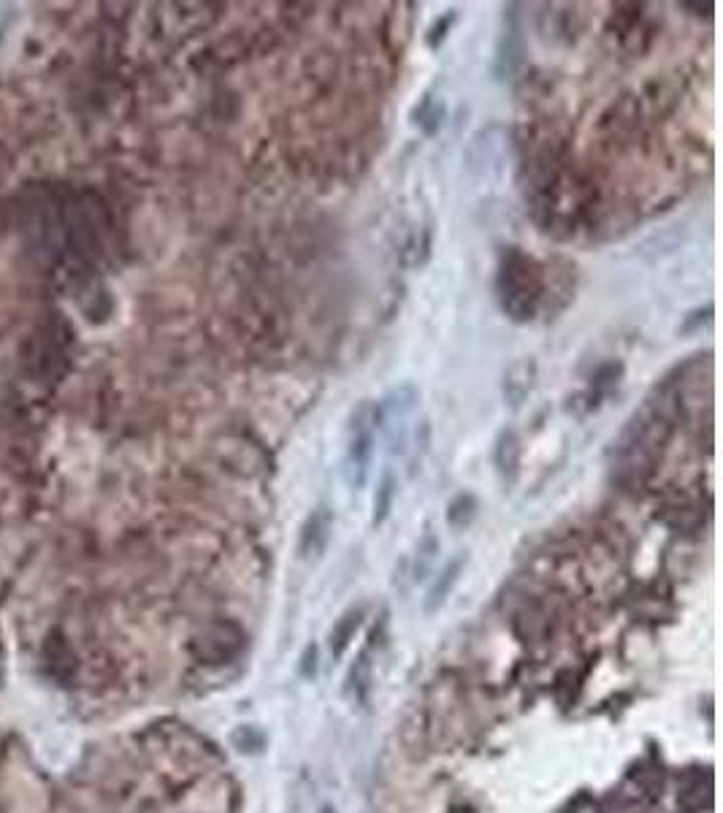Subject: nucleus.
<instances>
[{
    "label": "nucleus",
    "mask_w": 723,
    "mask_h": 813,
    "mask_svg": "<svg viewBox=\"0 0 723 813\" xmlns=\"http://www.w3.org/2000/svg\"><path fill=\"white\" fill-rule=\"evenodd\" d=\"M542 296V272L529 255L510 250L501 258L499 268V298L501 307L512 321H531Z\"/></svg>",
    "instance_id": "1"
},
{
    "label": "nucleus",
    "mask_w": 723,
    "mask_h": 813,
    "mask_svg": "<svg viewBox=\"0 0 723 813\" xmlns=\"http://www.w3.org/2000/svg\"><path fill=\"white\" fill-rule=\"evenodd\" d=\"M477 510H480V502H477L475 494L464 491L458 497H452V502L447 505V521L456 529H467L471 521H475Z\"/></svg>",
    "instance_id": "11"
},
{
    "label": "nucleus",
    "mask_w": 723,
    "mask_h": 813,
    "mask_svg": "<svg viewBox=\"0 0 723 813\" xmlns=\"http://www.w3.org/2000/svg\"><path fill=\"white\" fill-rule=\"evenodd\" d=\"M244 646H247V634L236 623L220 621L206 627L201 634H195L193 657L201 664H210V668H223V664H231L234 659L242 657Z\"/></svg>",
    "instance_id": "3"
},
{
    "label": "nucleus",
    "mask_w": 723,
    "mask_h": 813,
    "mask_svg": "<svg viewBox=\"0 0 723 813\" xmlns=\"http://www.w3.org/2000/svg\"><path fill=\"white\" fill-rule=\"evenodd\" d=\"M710 321H713V304H707V307H704V309H694V312H691V315L685 317L683 326H680V332H683V334H694V332H700L702 326H707Z\"/></svg>",
    "instance_id": "14"
},
{
    "label": "nucleus",
    "mask_w": 723,
    "mask_h": 813,
    "mask_svg": "<svg viewBox=\"0 0 723 813\" xmlns=\"http://www.w3.org/2000/svg\"><path fill=\"white\" fill-rule=\"evenodd\" d=\"M374 439H377V405L366 399L353 409L350 426H347L345 472L355 488H364L366 478H369Z\"/></svg>",
    "instance_id": "2"
},
{
    "label": "nucleus",
    "mask_w": 723,
    "mask_h": 813,
    "mask_svg": "<svg viewBox=\"0 0 723 813\" xmlns=\"http://www.w3.org/2000/svg\"><path fill=\"white\" fill-rule=\"evenodd\" d=\"M452 24H456V11L439 17V20L431 24V30H428V47H431V49L442 47V41L447 39V30H450Z\"/></svg>",
    "instance_id": "13"
},
{
    "label": "nucleus",
    "mask_w": 723,
    "mask_h": 813,
    "mask_svg": "<svg viewBox=\"0 0 723 813\" xmlns=\"http://www.w3.org/2000/svg\"><path fill=\"white\" fill-rule=\"evenodd\" d=\"M413 118L422 128V133H426V136H434V133L442 128L445 106H442V103L434 101V95L428 93L426 98H422V103H418V109H415Z\"/></svg>",
    "instance_id": "12"
},
{
    "label": "nucleus",
    "mask_w": 723,
    "mask_h": 813,
    "mask_svg": "<svg viewBox=\"0 0 723 813\" xmlns=\"http://www.w3.org/2000/svg\"><path fill=\"white\" fill-rule=\"evenodd\" d=\"M360 623H364V608H353V610H347L339 621H336L334 629H330V653H334L336 659H339L342 653L347 651V646L353 643V638H355V632H358Z\"/></svg>",
    "instance_id": "8"
},
{
    "label": "nucleus",
    "mask_w": 723,
    "mask_h": 813,
    "mask_svg": "<svg viewBox=\"0 0 723 813\" xmlns=\"http://www.w3.org/2000/svg\"><path fill=\"white\" fill-rule=\"evenodd\" d=\"M330 529H334V516H330L328 507H317L312 510V516L304 521L302 540H298V550H302L304 559H312V556H320L326 550L330 540Z\"/></svg>",
    "instance_id": "4"
},
{
    "label": "nucleus",
    "mask_w": 723,
    "mask_h": 813,
    "mask_svg": "<svg viewBox=\"0 0 723 813\" xmlns=\"http://www.w3.org/2000/svg\"><path fill=\"white\" fill-rule=\"evenodd\" d=\"M520 456H523V445H520L518 431L507 426V429L499 431V437H496V445H493V464L507 486H512L515 478H518Z\"/></svg>",
    "instance_id": "5"
},
{
    "label": "nucleus",
    "mask_w": 723,
    "mask_h": 813,
    "mask_svg": "<svg viewBox=\"0 0 723 813\" xmlns=\"http://www.w3.org/2000/svg\"><path fill=\"white\" fill-rule=\"evenodd\" d=\"M537 364L534 360H515L510 369L505 372V399L512 409H518L526 402V396L534 390Z\"/></svg>",
    "instance_id": "7"
},
{
    "label": "nucleus",
    "mask_w": 723,
    "mask_h": 813,
    "mask_svg": "<svg viewBox=\"0 0 723 813\" xmlns=\"http://www.w3.org/2000/svg\"><path fill=\"white\" fill-rule=\"evenodd\" d=\"M518 6H510V14H505V30L499 39V54H496V73L501 79L510 77L520 63V30H518Z\"/></svg>",
    "instance_id": "6"
},
{
    "label": "nucleus",
    "mask_w": 723,
    "mask_h": 813,
    "mask_svg": "<svg viewBox=\"0 0 723 813\" xmlns=\"http://www.w3.org/2000/svg\"><path fill=\"white\" fill-rule=\"evenodd\" d=\"M396 494H398V480L394 469H385L383 478H379L377 494H374V524H377V527L388 521L390 510H394Z\"/></svg>",
    "instance_id": "10"
},
{
    "label": "nucleus",
    "mask_w": 723,
    "mask_h": 813,
    "mask_svg": "<svg viewBox=\"0 0 723 813\" xmlns=\"http://www.w3.org/2000/svg\"><path fill=\"white\" fill-rule=\"evenodd\" d=\"M464 565H467V559H464V556H458V559H452L450 565L445 567L442 575L437 578V583H434L431 591H428V602H426L428 613H434L437 608H442V602L447 599V594L452 591V586L458 583V575L464 572Z\"/></svg>",
    "instance_id": "9"
}]
</instances>
